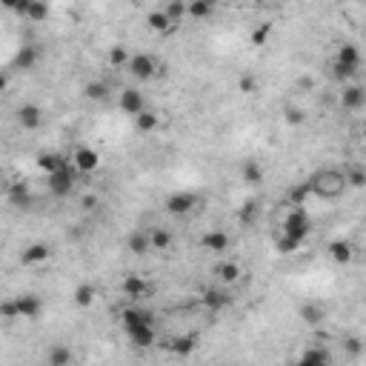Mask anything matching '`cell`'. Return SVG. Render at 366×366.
Returning <instances> with one entry per match:
<instances>
[{
  "instance_id": "11",
  "label": "cell",
  "mask_w": 366,
  "mask_h": 366,
  "mask_svg": "<svg viewBox=\"0 0 366 366\" xmlns=\"http://www.w3.org/2000/svg\"><path fill=\"white\" fill-rule=\"evenodd\" d=\"M295 366H332V352L324 343H309V346H304V352L298 355Z\"/></svg>"
},
{
  "instance_id": "16",
  "label": "cell",
  "mask_w": 366,
  "mask_h": 366,
  "mask_svg": "<svg viewBox=\"0 0 366 366\" xmlns=\"http://www.w3.org/2000/svg\"><path fill=\"white\" fill-rule=\"evenodd\" d=\"M232 304V295L226 286H209V289L203 292V306L209 309V312H220V309H226Z\"/></svg>"
},
{
  "instance_id": "27",
  "label": "cell",
  "mask_w": 366,
  "mask_h": 366,
  "mask_svg": "<svg viewBox=\"0 0 366 366\" xmlns=\"http://www.w3.org/2000/svg\"><path fill=\"white\" fill-rule=\"evenodd\" d=\"M40 60V52H38V46H31V43H26V46H21L18 49V55H14V66L18 69H35V63Z\"/></svg>"
},
{
  "instance_id": "37",
  "label": "cell",
  "mask_w": 366,
  "mask_h": 366,
  "mask_svg": "<svg viewBox=\"0 0 366 366\" xmlns=\"http://www.w3.org/2000/svg\"><path fill=\"white\" fill-rule=\"evenodd\" d=\"M343 174H346V186H352V189H363V186H366V169L346 166Z\"/></svg>"
},
{
  "instance_id": "41",
  "label": "cell",
  "mask_w": 366,
  "mask_h": 366,
  "mask_svg": "<svg viewBox=\"0 0 366 366\" xmlns=\"http://www.w3.org/2000/svg\"><path fill=\"white\" fill-rule=\"evenodd\" d=\"M237 89H241L244 94H254L261 89V83H258V77L254 75H241V81H237Z\"/></svg>"
},
{
  "instance_id": "7",
  "label": "cell",
  "mask_w": 366,
  "mask_h": 366,
  "mask_svg": "<svg viewBox=\"0 0 366 366\" xmlns=\"http://www.w3.org/2000/svg\"><path fill=\"white\" fill-rule=\"evenodd\" d=\"M198 203H200V195H198V192H172V195H166V200H164L166 212L174 215V218L192 215V212L198 209Z\"/></svg>"
},
{
  "instance_id": "4",
  "label": "cell",
  "mask_w": 366,
  "mask_h": 366,
  "mask_svg": "<svg viewBox=\"0 0 366 366\" xmlns=\"http://www.w3.org/2000/svg\"><path fill=\"white\" fill-rule=\"evenodd\" d=\"M280 235L292 237V241H298L300 246H304V241L312 235V218H309V212L304 209V206H292V209L286 212L283 224H280Z\"/></svg>"
},
{
  "instance_id": "32",
  "label": "cell",
  "mask_w": 366,
  "mask_h": 366,
  "mask_svg": "<svg viewBox=\"0 0 366 366\" xmlns=\"http://www.w3.org/2000/svg\"><path fill=\"white\" fill-rule=\"evenodd\" d=\"M9 200L14 203V206H31V192H29V186L26 183H12L9 186Z\"/></svg>"
},
{
  "instance_id": "24",
  "label": "cell",
  "mask_w": 366,
  "mask_h": 366,
  "mask_svg": "<svg viewBox=\"0 0 366 366\" xmlns=\"http://www.w3.org/2000/svg\"><path fill=\"white\" fill-rule=\"evenodd\" d=\"M126 249H129L132 254H149V252H155L149 229H135L129 237H126Z\"/></svg>"
},
{
  "instance_id": "40",
  "label": "cell",
  "mask_w": 366,
  "mask_h": 366,
  "mask_svg": "<svg viewBox=\"0 0 366 366\" xmlns=\"http://www.w3.org/2000/svg\"><path fill=\"white\" fill-rule=\"evenodd\" d=\"M275 249H278L280 254H292V252L300 249V244L292 241V237H286V235H278V237H275Z\"/></svg>"
},
{
  "instance_id": "31",
  "label": "cell",
  "mask_w": 366,
  "mask_h": 366,
  "mask_svg": "<svg viewBox=\"0 0 366 366\" xmlns=\"http://www.w3.org/2000/svg\"><path fill=\"white\" fill-rule=\"evenodd\" d=\"M166 14H169V21L172 23H183V18H189V3H183V0H169V3L161 6Z\"/></svg>"
},
{
  "instance_id": "9",
  "label": "cell",
  "mask_w": 366,
  "mask_h": 366,
  "mask_svg": "<svg viewBox=\"0 0 366 366\" xmlns=\"http://www.w3.org/2000/svg\"><path fill=\"white\" fill-rule=\"evenodd\" d=\"M69 161L81 174H92L94 169L101 166V152L92 149V146H75L72 155H69Z\"/></svg>"
},
{
  "instance_id": "44",
  "label": "cell",
  "mask_w": 366,
  "mask_h": 366,
  "mask_svg": "<svg viewBox=\"0 0 366 366\" xmlns=\"http://www.w3.org/2000/svg\"><path fill=\"white\" fill-rule=\"evenodd\" d=\"M98 206V195H83V209H94Z\"/></svg>"
},
{
  "instance_id": "17",
  "label": "cell",
  "mask_w": 366,
  "mask_h": 366,
  "mask_svg": "<svg viewBox=\"0 0 366 366\" xmlns=\"http://www.w3.org/2000/svg\"><path fill=\"white\" fill-rule=\"evenodd\" d=\"M200 246H203L206 252L220 254V252H226V249L232 246V237H229V232H224V229H209V232L200 237Z\"/></svg>"
},
{
  "instance_id": "36",
  "label": "cell",
  "mask_w": 366,
  "mask_h": 366,
  "mask_svg": "<svg viewBox=\"0 0 366 366\" xmlns=\"http://www.w3.org/2000/svg\"><path fill=\"white\" fill-rule=\"evenodd\" d=\"M83 94L89 101H106L109 98V86L103 81H92V83L83 86Z\"/></svg>"
},
{
  "instance_id": "43",
  "label": "cell",
  "mask_w": 366,
  "mask_h": 366,
  "mask_svg": "<svg viewBox=\"0 0 366 366\" xmlns=\"http://www.w3.org/2000/svg\"><path fill=\"white\" fill-rule=\"evenodd\" d=\"M286 120H289V123H304L306 120V115H304V109H286Z\"/></svg>"
},
{
  "instance_id": "3",
  "label": "cell",
  "mask_w": 366,
  "mask_h": 366,
  "mask_svg": "<svg viewBox=\"0 0 366 366\" xmlns=\"http://www.w3.org/2000/svg\"><path fill=\"white\" fill-rule=\"evenodd\" d=\"M361 69V49L355 43H341L338 52H335V60H332V77L335 81H352Z\"/></svg>"
},
{
  "instance_id": "25",
  "label": "cell",
  "mask_w": 366,
  "mask_h": 366,
  "mask_svg": "<svg viewBox=\"0 0 366 366\" xmlns=\"http://www.w3.org/2000/svg\"><path fill=\"white\" fill-rule=\"evenodd\" d=\"M164 126V118H161V112H152V109H146V112H140L138 118H135V129L140 132V135H152V132H157Z\"/></svg>"
},
{
  "instance_id": "35",
  "label": "cell",
  "mask_w": 366,
  "mask_h": 366,
  "mask_svg": "<svg viewBox=\"0 0 366 366\" xmlns=\"http://www.w3.org/2000/svg\"><path fill=\"white\" fill-rule=\"evenodd\" d=\"M149 237H152L155 252H166L172 246V232L169 229H149Z\"/></svg>"
},
{
  "instance_id": "19",
  "label": "cell",
  "mask_w": 366,
  "mask_h": 366,
  "mask_svg": "<svg viewBox=\"0 0 366 366\" xmlns=\"http://www.w3.org/2000/svg\"><path fill=\"white\" fill-rule=\"evenodd\" d=\"M146 23H149V29L155 31V35H161V38H166V35H174V31L181 29L178 23H172V21H169V14H166L164 9H155V12H149Z\"/></svg>"
},
{
  "instance_id": "5",
  "label": "cell",
  "mask_w": 366,
  "mask_h": 366,
  "mask_svg": "<svg viewBox=\"0 0 366 366\" xmlns=\"http://www.w3.org/2000/svg\"><path fill=\"white\" fill-rule=\"evenodd\" d=\"M43 312V300L35 292H21L12 300L3 304V315L6 317H21V321H35V317Z\"/></svg>"
},
{
  "instance_id": "1",
  "label": "cell",
  "mask_w": 366,
  "mask_h": 366,
  "mask_svg": "<svg viewBox=\"0 0 366 366\" xmlns=\"http://www.w3.org/2000/svg\"><path fill=\"white\" fill-rule=\"evenodd\" d=\"M120 326L126 332V338L132 341V346H138V349H152L157 343L155 315L138 304H129L120 312Z\"/></svg>"
},
{
  "instance_id": "20",
  "label": "cell",
  "mask_w": 366,
  "mask_h": 366,
  "mask_svg": "<svg viewBox=\"0 0 366 366\" xmlns=\"http://www.w3.org/2000/svg\"><path fill=\"white\" fill-rule=\"evenodd\" d=\"M72 161L66 155H60V152H40L38 155V169L49 178V174H55V172H60L63 166H69Z\"/></svg>"
},
{
  "instance_id": "34",
  "label": "cell",
  "mask_w": 366,
  "mask_h": 366,
  "mask_svg": "<svg viewBox=\"0 0 366 366\" xmlns=\"http://www.w3.org/2000/svg\"><path fill=\"white\" fill-rule=\"evenodd\" d=\"M106 60H109V66L126 69V66H129V60H132V55L126 52L123 46H112V49H109V55H106Z\"/></svg>"
},
{
  "instance_id": "29",
  "label": "cell",
  "mask_w": 366,
  "mask_h": 366,
  "mask_svg": "<svg viewBox=\"0 0 366 366\" xmlns=\"http://www.w3.org/2000/svg\"><path fill=\"white\" fill-rule=\"evenodd\" d=\"M324 317H326V309H324L321 304H315V300H309V304L300 306V321H304L306 326L324 324Z\"/></svg>"
},
{
  "instance_id": "15",
  "label": "cell",
  "mask_w": 366,
  "mask_h": 366,
  "mask_svg": "<svg viewBox=\"0 0 366 366\" xmlns=\"http://www.w3.org/2000/svg\"><path fill=\"white\" fill-rule=\"evenodd\" d=\"M326 252L338 266H346V263L355 261V246H352V241H346V237H335V241H329Z\"/></svg>"
},
{
  "instance_id": "14",
  "label": "cell",
  "mask_w": 366,
  "mask_h": 366,
  "mask_svg": "<svg viewBox=\"0 0 366 366\" xmlns=\"http://www.w3.org/2000/svg\"><path fill=\"white\" fill-rule=\"evenodd\" d=\"M341 106L346 112H361V109H366V89L358 83H346L341 92Z\"/></svg>"
},
{
  "instance_id": "38",
  "label": "cell",
  "mask_w": 366,
  "mask_h": 366,
  "mask_svg": "<svg viewBox=\"0 0 366 366\" xmlns=\"http://www.w3.org/2000/svg\"><path fill=\"white\" fill-rule=\"evenodd\" d=\"M343 352H346L349 358H361V355L366 352V346H363V341H361L358 335H346V338H343Z\"/></svg>"
},
{
  "instance_id": "18",
  "label": "cell",
  "mask_w": 366,
  "mask_h": 366,
  "mask_svg": "<svg viewBox=\"0 0 366 366\" xmlns=\"http://www.w3.org/2000/svg\"><path fill=\"white\" fill-rule=\"evenodd\" d=\"M52 258V246L49 244H29L23 252H21V263L23 266H40Z\"/></svg>"
},
{
  "instance_id": "22",
  "label": "cell",
  "mask_w": 366,
  "mask_h": 366,
  "mask_svg": "<svg viewBox=\"0 0 366 366\" xmlns=\"http://www.w3.org/2000/svg\"><path fill=\"white\" fill-rule=\"evenodd\" d=\"M18 123L23 126V129H38V126L43 123V109L38 103H23L18 106Z\"/></svg>"
},
{
  "instance_id": "6",
  "label": "cell",
  "mask_w": 366,
  "mask_h": 366,
  "mask_svg": "<svg viewBox=\"0 0 366 366\" xmlns=\"http://www.w3.org/2000/svg\"><path fill=\"white\" fill-rule=\"evenodd\" d=\"M77 172L72 164L69 166H63L60 172H55V174H49L46 178V183H49V192L55 195V198H69L72 192H75V186H77Z\"/></svg>"
},
{
  "instance_id": "13",
  "label": "cell",
  "mask_w": 366,
  "mask_h": 366,
  "mask_svg": "<svg viewBox=\"0 0 366 366\" xmlns=\"http://www.w3.org/2000/svg\"><path fill=\"white\" fill-rule=\"evenodd\" d=\"M215 275H218V280H220V286H237L244 280V263L241 261H235V258H229V261H224V263H218L215 266Z\"/></svg>"
},
{
  "instance_id": "21",
  "label": "cell",
  "mask_w": 366,
  "mask_h": 366,
  "mask_svg": "<svg viewBox=\"0 0 366 366\" xmlns=\"http://www.w3.org/2000/svg\"><path fill=\"white\" fill-rule=\"evenodd\" d=\"M120 289H123V295H126V298L138 300V298H146L152 286H149V280L143 278V275H126V278H123V283H120Z\"/></svg>"
},
{
  "instance_id": "12",
  "label": "cell",
  "mask_w": 366,
  "mask_h": 366,
  "mask_svg": "<svg viewBox=\"0 0 366 366\" xmlns=\"http://www.w3.org/2000/svg\"><path fill=\"white\" fill-rule=\"evenodd\" d=\"M198 332H186V335H174L169 338L164 346H166V352L174 355V358H186V355H192L195 349H198Z\"/></svg>"
},
{
  "instance_id": "23",
  "label": "cell",
  "mask_w": 366,
  "mask_h": 366,
  "mask_svg": "<svg viewBox=\"0 0 366 366\" xmlns=\"http://www.w3.org/2000/svg\"><path fill=\"white\" fill-rule=\"evenodd\" d=\"M75 363V352L66 343H52L49 352H46V366H72Z\"/></svg>"
},
{
  "instance_id": "28",
  "label": "cell",
  "mask_w": 366,
  "mask_h": 366,
  "mask_svg": "<svg viewBox=\"0 0 366 366\" xmlns=\"http://www.w3.org/2000/svg\"><path fill=\"white\" fill-rule=\"evenodd\" d=\"M261 220V203L258 200H246L241 209H237V224L241 226H254Z\"/></svg>"
},
{
  "instance_id": "42",
  "label": "cell",
  "mask_w": 366,
  "mask_h": 366,
  "mask_svg": "<svg viewBox=\"0 0 366 366\" xmlns=\"http://www.w3.org/2000/svg\"><path fill=\"white\" fill-rule=\"evenodd\" d=\"M269 35H272V23H263V26H261V29L252 35V46H263Z\"/></svg>"
},
{
  "instance_id": "33",
  "label": "cell",
  "mask_w": 366,
  "mask_h": 366,
  "mask_svg": "<svg viewBox=\"0 0 366 366\" xmlns=\"http://www.w3.org/2000/svg\"><path fill=\"white\" fill-rule=\"evenodd\" d=\"M212 12H215V3H209V0H192V3H189V18L192 21L212 18Z\"/></svg>"
},
{
  "instance_id": "8",
  "label": "cell",
  "mask_w": 366,
  "mask_h": 366,
  "mask_svg": "<svg viewBox=\"0 0 366 366\" xmlns=\"http://www.w3.org/2000/svg\"><path fill=\"white\" fill-rule=\"evenodd\" d=\"M129 75L132 77H138V81H152V77H157L164 72V66L157 63L152 55H146V52H138V55H132V60H129Z\"/></svg>"
},
{
  "instance_id": "45",
  "label": "cell",
  "mask_w": 366,
  "mask_h": 366,
  "mask_svg": "<svg viewBox=\"0 0 366 366\" xmlns=\"http://www.w3.org/2000/svg\"><path fill=\"white\" fill-rule=\"evenodd\" d=\"M361 138H363V143H366V126H363V132H361Z\"/></svg>"
},
{
  "instance_id": "30",
  "label": "cell",
  "mask_w": 366,
  "mask_h": 366,
  "mask_svg": "<svg viewBox=\"0 0 366 366\" xmlns=\"http://www.w3.org/2000/svg\"><path fill=\"white\" fill-rule=\"evenodd\" d=\"M263 166H261V161H244V166H241V178H244V183H261L263 181Z\"/></svg>"
},
{
  "instance_id": "26",
  "label": "cell",
  "mask_w": 366,
  "mask_h": 366,
  "mask_svg": "<svg viewBox=\"0 0 366 366\" xmlns=\"http://www.w3.org/2000/svg\"><path fill=\"white\" fill-rule=\"evenodd\" d=\"M94 298H98V289H94V283H89V280L77 283V286H75V292H72L75 306H81V309H89V306L94 304Z\"/></svg>"
},
{
  "instance_id": "2",
  "label": "cell",
  "mask_w": 366,
  "mask_h": 366,
  "mask_svg": "<svg viewBox=\"0 0 366 366\" xmlns=\"http://www.w3.org/2000/svg\"><path fill=\"white\" fill-rule=\"evenodd\" d=\"M306 186H309V192L315 198H321V200H338L349 189L343 169H335V166H324V169L312 172V178L306 181Z\"/></svg>"
},
{
  "instance_id": "39",
  "label": "cell",
  "mask_w": 366,
  "mask_h": 366,
  "mask_svg": "<svg viewBox=\"0 0 366 366\" xmlns=\"http://www.w3.org/2000/svg\"><path fill=\"white\" fill-rule=\"evenodd\" d=\"M309 195H312V192H309V186H306V183L292 186V189H289V206H304Z\"/></svg>"
},
{
  "instance_id": "10",
  "label": "cell",
  "mask_w": 366,
  "mask_h": 366,
  "mask_svg": "<svg viewBox=\"0 0 366 366\" xmlns=\"http://www.w3.org/2000/svg\"><path fill=\"white\" fill-rule=\"evenodd\" d=\"M118 106H120L123 115H129L135 120L140 112H146V98H143V92H138L135 86H126L118 98Z\"/></svg>"
}]
</instances>
